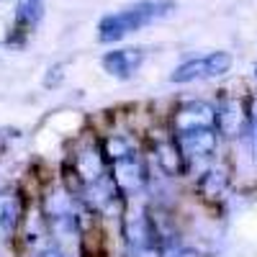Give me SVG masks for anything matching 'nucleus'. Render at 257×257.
Segmentation results:
<instances>
[{
	"instance_id": "nucleus-1",
	"label": "nucleus",
	"mask_w": 257,
	"mask_h": 257,
	"mask_svg": "<svg viewBox=\"0 0 257 257\" xmlns=\"http://www.w3.org/2000/svg\"><path fill=\"white\" fill-rule=\"evenodd\" d=\"M173 8H175L173 0H139L134 6H126L116 13H108L98 21V41H103V44L118 41V39L165 18Z\"/></svg>"
},
{
	"instance_id": "nucleus-2",
	"label": "nucleus",
	"mask_w": 257,
	"mask_h": 257,
	"mask_svg": "<svg viewBox=\"0 0 257 257\" xmlns=\"http://www.w3.org/2000/svg\"><path fill=\"white\" fill-rule=\"evenodd\" d=\"M231 54L229 52H208L201 57H193L183 64L173 70L170 75V82L175 85H185V82H198V80H213V77H221L231 70Z\"/></svg>"
},
{
	"instance_id": "nucleus-3",
	"label": "nucleus",
	"mask_w": 257,
	"mask_h": 257,
	"mask_svg": "<svg viewBox=\"0 0 257 257\" xmlns=\"http://www.w3.org/2000/svg\"><path fill=\"white\" fill-rule=\"evenodd\" d=\"M144 59H147V52L142 47H121V49L105 52L100 59V67L116 80H128L144 64Z\"/></svg>"
},
{
	"instance_id": "nucleus-4",
	"label": "nucleus",
	"mask_w": 257,
	"mask_h": 257,
	"mask_svg": "<svg viewBox=\"0 0 257 257\" xmlns=\"http://www.w3.org/2000/svg\"><path fill=\"white\" fill-rule=\"evenodd\" d=\"M44 18V0H18L16 3V16H13V29L8 41L13 44V39L18 36L16 44H24L26 36L41 24Z\"/></svg>"
},
{
	"instance_id": "nucleus-5",
	"label": "nucleus",
	"mask_w": 257,
	"mask_h": 257,
	"mask_svg": "<svg viewBox=\"0 0 257 257\" xmlns=\"http://www.w3.org/2000/svg\"><path fill=\"white\" fill-rule=\"evenodd\" d=\"M175 142L185 157H208L216 149V126L185 128V132H178Z\"/></svg>"
},
{
	"instance_id": "nucleus-6",
	"label": "nucleus",
	"mask_w": 257,
	"mask_h": 257,
	"mask_svg": "<svg viewBox=\"0 0 257 257\" xmlns=\"http://www.w3.org/2000/svg\"><path fill=\"white\" fill-rule=\"evenodd\" d=\"M201 126H216V108L203 100H188L175 113V132L185 128H201Z\"/></svg>"
},
{
	"instance_id": "nucleus-7",
	"label": "nucleus",
	"mask_w": 257,
	"mask_h": 257,
	"mask_svg": "<svg viewBox=\"0 0 257 257\" xmlns=\"http://www.w3.org/2000/svg\"><path fill=\"white\" fill-rule=\"evenodd\" d=\"M157 157H160L162 167L167 170L170 175H178V173H183L185 155L180 152L178 142H175V144H160V147H157Z\"/></svg>"
},
{
	"instance_id": "nucleus-8",
	"label": "nucleus",
	"mask_w": 257,
	"mask_h": 257,
	"mask_svg": "<svg viewBox=\"0 0 257 257\" xmlns=\"http://www.w3.org/2000/svg\"><path fill=\"white\" fill-rule=\"evenodd\" d=\"M18 219H21L18 201H13V198H3V201H0V237L13 234V229L18 226Z\"/></svg>"
},
{
	"instance_id": "nucleus-9",
	"label": "nucleus",
	"mask_w": 257,
	"mask_h": 257,
	"mask_svg": "<svg viewBox=\"0 0 257 257\" xmlns=\"http://www.w3.org/2000/svg\"><path fill=\"white\" fill-rule=\"evenodd\" d=\"M162 257H201V252L190 249V247H167Z\"/></svg>"
},
{
	"instance_id": "nucleus-10",
	"label": "nucleus",
	"mask_w": 257,
	"mask_h": 257,
	"mask_svg": "<svg viewBox=\"0 0 257 257\" xmlns=\"http://www.w3.org/2000/svg\"><path fill=\"white\" fill-rule=\"evenodd\" d=\"M39 257H62V252H57V249H44Z\"/></svg>"
}]
</instances>
